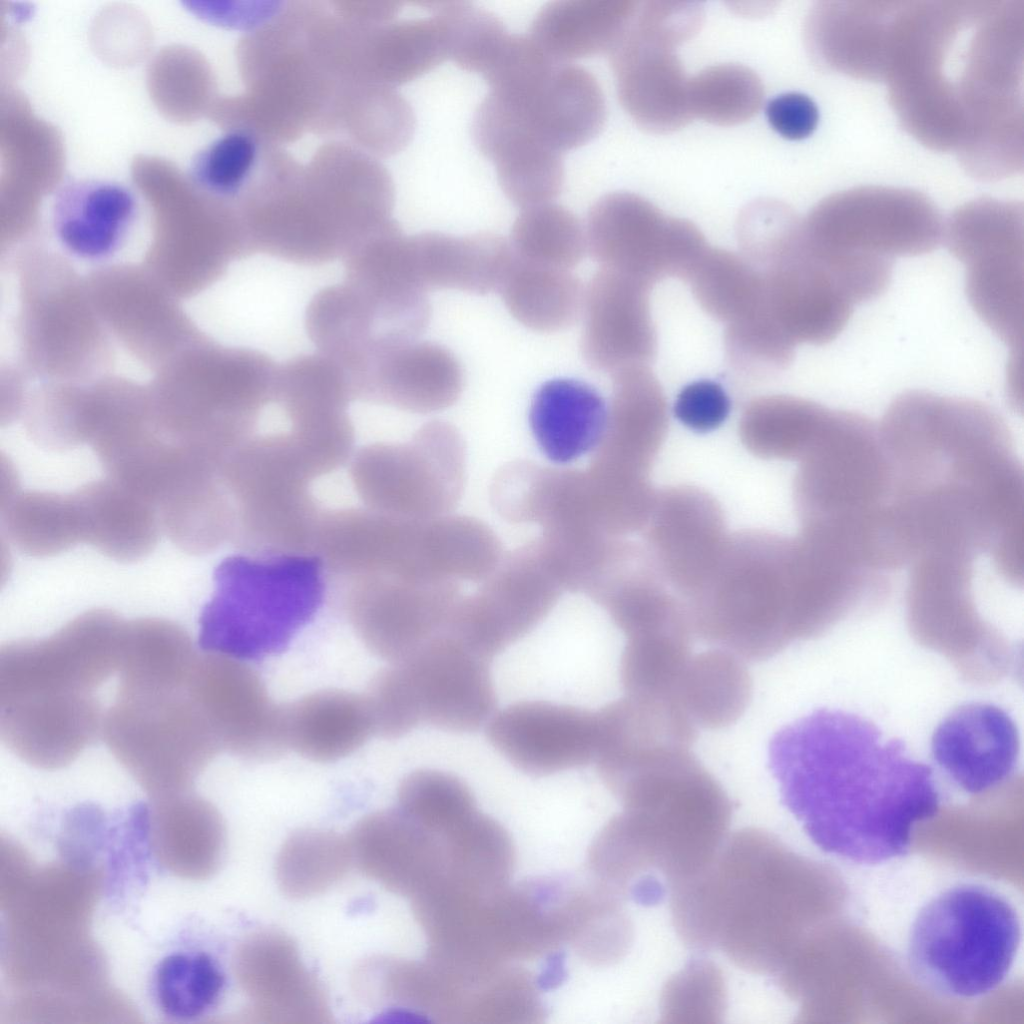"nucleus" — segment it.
<instances>
[{
  "mask_svg": "<svg viewBox=\"0 0 1024 1024\" xmlns=\"http://www.w3.org/2000/svg\"><path fill=\"white\" fill-rule=\"evenodd\" d=\"M769 763L809 838L852 863L906 855L914 827L939 810L931 767L854 713L821 708L787 725L772 738Z\"/></svg>",
  "mask_w": 1024,
  "mask_h": 1024,
  "instance_id": "1",
  "label": "nucleus"
},
{
  "mask_svg": "<svg viewBox=\"0 0 1024 1024\" xmlns=\"http://www.w3.org/2000/svg\"><path fill=\"white\" fill-rule=\"evenodd\" d=\"M892 493L904 567L1023 560V467L1010 437L964 423L928 428L897 451Z\"/></svg>",
  "mask_w": 1024,
  "mask_h": 1024,
  "instance_id": "2",
  "label": "nucleus"
},
{
  "mask_svg": "<svg viewBox=\"0 0 1024 1024\" xmlns=\"http://www.w3.org/2000/svg\"><path fill=\"white\" fill-rule=\"evenodd\" d=\"M614 796L623 811L598 833L593 854L638 900H662L705 868L728 837L731 801L691 750L643 767Z\"/></svg>",
  "mask_w": 1024,
  "mask_h": 1024,
  "instance_id": "3",
  "label": "nucleus"
},
{
  "mask_svg": "<svg viewBox=\"0 0 1024 1024\" xmlns=\"http://www.w3.org/2000/svg\"><path fill=\"white\" fill-rule=\"evenodd\" d=\"M799 866L770 832L743 828L670 891L673 926L698 951L719 950L754 974L775 975L797 920Z\"/></svg>",
  "mask_w": 1024,
  "mask_h": 1024,
  "instance_id": "4",
  "label": "nucleus"
},
{
  "mask_svg": "<svg viewBox=\"0 0 1024 1024\" xmlns=\"http://www.w3.org/2000/svg\"><path fill=\"white\" fill-rule=\"evenodd\" d=\"M804 586L791 537L739 534L686 602L692 633L743 659H768L792 636Z\"/></svg>",
  "mask_w": 1024,
  "mask_h": 1024,
  "instance_id": "5",
  "label": "nucleus"
},
{
  "mask_svg": "<svg viewBox=\"0 0 1024 1024\" xmlns=\"http://www.w3.org/2000/svg\"><path fill=\"white\" fill-rule=\"evenodd\" d=\"M327 592L315 553L231 555L215 569L214 591L200 616V644L248 662L282 653L315 618Z\"/></svg>",
  "mask_w": 1024,
  "mask_h": 1024,
  "instance_id": "6",
  "label": "nucleus"
},
{
  "mask_svg": "<svg viewBox=\"0 0 1024 1024\" xmlns=\"http://www.w3.org/2000/svg\"><path fill=\"white\" fill-rule=\"evenodd\" d=\"M101 873L71 863L37 871L3 909V966L22 991L79 992L103 986L102 954L89 934Z\"/></svg>",
  "mask_w": 1024,
  "mask_h": 1024,
  "instance_id": "7",
  "label": "nucleus"
},
{
  "mask_svg": "<svg viewBox=\"0 0 1024 1024\" xmlns=\"http://www.w3.org/2000/svg\"><path fill=\"white\" fill-rule=\"evenodd\" d=\"M1020 937V920L1007 898L983 885L959 884L916 915L908 936L909 968L937 994L979 998L1005 980Z\"/></svg>",
  "mask_w": 1024,
  "mask_h": 1024,
  "instance_id": "8",
  "label": "nucleus"
},
{
  "mask_svg": "<svg viewBox=\"0 0 1024 1024\" xmlns=\"http://www.w3.org/2000/svg\"><path fill=\"white\" fill-rule=\"evenodd\" d=\"M322 266L292 262L264 252L234 259L185 304L192 322L227 349L253 351L273 361L302 356L307 314L327 284L314 282Z\"/></svg>",
  "mask_w": 1024,
  "mask_h": 1024,
  "instance_id": "9",
  "label": "nucleus"
},
{
  "mask_svg": "<svg viewBox=\"0 0 1024 1024\" xmlns=\"http://www.w3.org/2000/svg\"><path fill=\"white\" fill-rule=\"evenodd\" d=\"M222 476L239 552L313 553L323 513L310 491L317 475L290 432L252 435L227 457Z\"/></svg>",
  "mask_w": 1024,
  "mask_h": 1024,
  "instance_id": "10",
  "label": "nucleus"
},
{
  "mask_svg": "<svg viewBox=\"0 0 1024 1024\" xmlns=\"http://www.w3.org/2000/svg\"><path fill=\"white\" fill-rule=\"evenodd\" d=\"M107 748L152 798L189 791L221 751L188 692L118 691L103 718Z\"/></svg>",
  "mask_w": 1024,
  "mask_h": 1024,
  "instance_id": "11",
  "label": "nucleus"
},
{
  "mask_svg": "<svg viewBox=\"0 0 1024 1024\" xmlns=\"http://www.w3.org/2000/svg\"><path fill=\"white\" fill-rule=\"evenodd\" d=\"M390 175L366 151L344 142L320 148L302 167L292 200L301 237L320 253L350 256L394 220Z\"/></svg>",
  "mask_w": 1024,
  "mask_h": 1024,
  "instance_id": "12",
  "label": "nucleus"
},
{
  "mask_svg": "<svg viewBox=\"0 0 1024 1024\" xmlns=\"http://www.w3.org/2000/svg\"><path fill=\"white\" fill-rule=\"evenodd\" d=\"M461 440L449 424L424 425L407 443L377 442L355 452L350 478L363 505L391 517L443 516L462 481Z\"/></svg>",
  "mask_w": 1024,
  "mask_h": 1024,
  "instance_id": "13",
  "label": "nucleus"
},
{
  "mask_svg": "<svg viewBox=\"0 0 1024 1024\" xmlns=\"http://www.w3.org/2000/svg\"><path fill=\"white\" fill-rule=\"evenodd\" d=\"M949 251L966 268V294L982 321L1022 355L1024 248L1022 217L1015 210L980 204L959 211L947 233Z\"/></svg>",
  "mask_w": 1024,
  "mask_h": 1024,
  "instance_id": "14",
  "label": "nucleus"
},
{
  "mask_svg": "<svg viewBox=\"0 0 1024 1024\" xmlns=\"http://www.w3.org/2000/svg\"><path fill=\"white\" fill-rule=\"evenodd\" d=\"M587 250L601 268L652 287L665 277L686 281L709 247L692 222L668 216L631 192H612L590 208Z\"/></svg>",
  "mask_w": 1024,
  "mask_h": 1024,
  "instance_id": "15",
  "label": "nucleus"
},
{
  "mask_svg": "<svg viewBox=\"0 0 1024 1024\" xmlns=\"http://www.w3.org/2000/svg\"><path fill=\"white\" fill-rule=\"evenodd\" d=\"M453 581H416L378 574L328 580L364 646L400 663L445 630L460 599Z\"/></svg>",
  "mask_w": 1024,
  "mask_h": 1024,
  "instance_id": "16",
  "label": "nucleus"
},
{
  "mask_svg": "<svg viewBox=\"0 0 1024 1024\" xmlns=\"http://www.w3.org/2000/svg\"><path fill=\"white\" fill-rule=\"evenodd\" d=\"M47 228L56 250L83 270L134 264L149 249L141 201L117 181L85 178L63 184L51 200Z\"/></svg>",
  "mask_w": 1024,
  "mask_h": 1024,
  "instance_id": "17",
  "label": "nucleus"
},
{
  "mask_svg": "<svg viewBox=\"0 0 1024 1024\" xmlns=\"http://www.w3.org/2000/svg\"><path fill=\"white\" fill-rule=\"evenodd\" d=\"M117 671L112 636L79 615L53 635L9 642L0 649V701L57 702L96 695Z\"/></svg>",
  "mask_w": 1024,
  "mask_h": 1024,
  "instance_id": "18",
  "label": "nucleus"
},
{
  "mask_svg": "<svg viewBox=\"0 0 1024 1024\" xmlns=\"http://www.w3.org/2000/svg\"><path fill=\"white\" fill-rule=\"evenodd\" d=\"M561 589L535 545L528 546L496 567L478 592L460 597L444 633L490 662L550 612Z\"/></svg>",
  "mask_w": 1024,
  "mask_h": 1024,
  "instance_id": "19",
  "label": "nucleus"
},
{
  "mask_svg": "<svg viewBox=\"0 0 1024 1024\" xmlns=\"http://www.w3.org/2000/svg\"><path fill=\"white\" fill-rule=\"evenodd\" d=\"M188 692L221 751L264 762L286 752L283 706L271 698L250 662L229 655H198Z\"/></svg>",
  "mask_w": 1024,
  "mask_h": 1024,
  "instance_id": "20",
  "label": "nucleus"
},
{
  "mask_svg": "<svg viewBox=\"0 0 1024 1024\" xmlns=\"http://www.w3.org/2000/svg\"><path fill=\"white\" fill-rule=\"evenodd\" d=\"M801 232L810 249L891 262L932 252L942 237L933 208L894 197L825 201L801 222Z\"/></svg>",
  "mask_w": 1024,
  "mask_h": 1024,
  "instance_id": "21",
  "label": "nucleus"
},
{
  "mask_svg": "<svg viewBox=\"0 0 1024 1024\" xmlns=\"http://www.w3.org/2000/svg\"><path fill=\"white\" fill-rule=\"evenodd\" d=\"M399 664L422 724L446 732L472 733L495 713L497 699L489 661L452 636H436Z\"/></svg>",
  "mask_w": 1024,
  "mask_h": 1024,
  "instance_id": "22",
  "label": "nucleus"
},
{
  "mask_svg": "<svg viewBox=\"0 0 1024 1024\" xmlns=\"http://www.w3.org/2000/svg\"><path fill=\"white\" fill-rule=\"evenodd\" d=\"M485 734L516 769L545 777L593 762L596 714L548 701H519L495 712Z\"/></svg>",
  "mask_w": 1024,
  "mask_h": 1024,
  "instance_id": "23",
  "label": "nucleus"
},
{
  "mask_svg": "<svg viewBox=\"0 0 1024 1024\" xmlns=\"http://www.w3.org/2000/svg\"><path fill=\"white\" fill-rule=\"evenodd\" d=\"M596 714L593 762L613 793L631 774L666 755L690 750L696 725L675 696L625 695Z\"/></svg>",
  "mask_w": 1024,
  "mask_h": 1024,
  "instance_id": "24",
  "label": "nucleus"
},
{
  "mask_svg": "<svg viewBox=\"0 0 1024 1024\" xmlns=\"http://www.w3.org/2000/svg\"><path fill=\"white\" fill-rule=\"evenodd\" d=\"M651 286L601 268L584 290L581 353L594 370L649 366L657 353Z\"/></svg>",
  "mask_w": 1024,
  "mask_h": 1024,
  "instance_id": "25",
  "label": "nucleus"
},
{
  "mask_svg": "<svg viewBox=\"0 0 1024 1024\" xmlns=\"http://www.w3.org/2000/svg\"><path fill=\"white\" fill-rule=\"evenodd\" d=\"M672 41L632 20L609 52L616 90L623 109L645 131L667 134L693 118L688 82Z\"/></svg>",
  "mask_w": 1024,
  "mask_h": 1024,
  "instance_id": "26",
  "label": "nucleus"
},
{
  "mask_svg": "<svg viewBox=\"0 0 1024 1024\" xmlns=\"http://www.w3.org/2000/svg\"><path fill=\"white\" fill-rule=\"evenodd\" d=\"M234 971L257 1021L323 1024L331 1021L325 992L303 964L295 943L275 931L248 936L237 948Z\"/></svg>",
  "mask_w": 1024,
  "mask_h": 1024,
  "instance_id": "27",
  "label": "nucleus"
},
{
  "mask_svg": "<svg viewBox=\"0 0 1024 1024\" xmlns=\"http://www.w3.org/2000/svg\"><path fill=\"white\" fill-rule=\"evenodd\" d=\"M648 521L653 563L686 602L708 581L726 546L722 515L707 495L682 488L655 499Z\"/></svg>",
  "mask_w": 1024,
  "mask_h": 1024,
  "instance_id": "28",
  "label": "nucleus"
},
{
  "mask_svg": "<svg viewBox=\"0 0 1024 1024\" xmlns=\"http://www.w3.org/2000/svg\"><path fill=\"white\" fill-rule=\"evenodd\" d=\"M759 272L763 306L795 345L827 344L848 324L855 303L803 241L792 254Z\"/></svg>",
  "mask_w": 1024,
  "mask_h": 1024,
  "instance_id": "29",
  "label": "nucleus"
},
{
  "mask_svg": "<svg viewBox=\"0 0 1024 1024\" xmlns=\"http://www.w3.org/2000/svg\"><path fill=\"white\" fill-rule=\"evenodd\" d=\"M931 752L937 765L961 789L982 794L1015 772L1019 736L1010 715L988 703L954 709L936 727Z\"/></svg>",
  "mask_w": 1024,
  "mask_h": 1024,
  "instance_id": "30",
  "label": "nucleus"
},
{
  "mask_svg": "<svg viewBox=\"0 0 1024 1024\" xmlns=\"http://www.w3.org/2000/svg\"><path fill=\"white\" fill-rule=\"evenodd\" d=\"M497 97L535 139L563 153L599 134L607 108L596 77L572 63L558 62L534 86Z\"/></svg>",
  "mask_w": 1024,
  "mask_h": 1024,
  "instance_id": "31",
  "label": "nucleus"
},
{
  "mask_svg": "<svg viewBox=\"0 0 1024 1024\" xmlns=\"http://www.w3.org/2000/svg\"><path fill=\"white\" fill-rule=\"evenodd\" d=\"M353 862L367 877L410 899L436 884L445 872V843L401 810L363 817L349 840Z\"/></svg>",
  "mask_w": 1024,
  "mask_h": 1024,
  "instance_id": "32",
  "label": "nucleus"
},
{
  "mask_svg": "<svg viewBox=\"0 0 1024 1024\" xmlns=\"http://www.w3.org/2000/svg\"><path fill=\"white\" fill-rule=\"evenodd\" d=\"M363 373L375 384L362 399L420 414L450 407L464 385L455 355L440 344L418 338L379 346Z\"/></svg>",
  "mask_w": 1024,
  "mask_h": 1024,
  "instance_id": "33",
  "label": "nucleus"
},
{
  "mask_svg": "<svg viewBox=\"0 0 1024 1024\" xmlns=\"http://www.w3.org/2000/svg\"><path fill=\"white\" fill-rule=\"evenodd\" d=\"M147 807V831L159 863L192 880L212 875L224 849V824L209 801L188 791L153 798Z\"/></svg>",
  "mask_w": 1024,
  "mask_h": 1024,
  "instance_id": "34",
  "label": "nucleus"
},
{
  "mask_svg": "<svg viewBox=\"0 0 1024 1024\" xmlns=\"http://www.w3.org/2000/svg\"><path fill=\"white\" fill-rule=\"evenodd\" d=\"M408 248L415 275L427 291H499L515 259L510 243L491 232L466 236L422 232L408 237Z\"/></svg>",
  "mask_w": 1024,
  "mask_h": 1024,
  "instance_id": "35",
  "label": "nucleus"
},
{
  "mask_svg": "<svg viewBox=\"0 0 1024 1024\" xmlns=\"http://www.w3.org/2000/svg\"><path fill=\"white\" fill-rule=\"evenodd\" d=\"M287 749L316 763H332L358 751L375 734L365 695L322 689L283 706Z\"/></svg>",
  "mask_w": 1024,
  "mask_h": 1024,
  "instance_id": "36",
  "label": "nucleus"
},
{
  "mask_svg": "<svg viewBox=\"0 0 1024 1024\" xmlns=\"http://www.w3.org/2000/svg\"><path fill=\"white\" fill-rule=\"evenodd\" d=\"M612 376L607 426L598 454L620 467L648 471L667 429L665 394L649 366L627 367Z\"/></svg>",
  "mask_w": 1024,
  "mask_h": 1024,
  "instance_id": "37",
  "label": "nucleus"
},
{
  "mask_svg": "<svg viewBox=\"0 0 1024 1024\" xmlns=\"http://www.w3.org/2000/svg\"><path fill=\"white\" fill-rule=\"evenodd\" d=\"M74 496L84 543L120 562L154 550L162 531L154 503L110 477L87 483Z\"/></svg>",
  "mask_w": 1024,
  "mask_h": 1024,
  "instance_id": "38",
  "label": "nucleus"
},
{
  "mask_svg": "<svg viewBox=\"0 0 1024 1024\" xmlns=\"http://www.w3.org/2000/svg\"><path fill=\"white\" fill-rule=\"evenodd\" d=\"M448 58L444 28L428 18L392 23L362 21L353 43V61L364 82L393 87L411 81Z\"/></svg>",
  "mask_w": 1024,
  "mask_h": 1024,
  "instance_id": "39",
  "label": "nucleus"
},
{
  "mask_svg": "<svg viewBox=\"0 0 1024 1024\" xmlns=\"http://www.w3.org/2000/svg\"><path fill=\"white\" fill-rule=\"evenodd\" d=\"M608 407L586 382L556 378L535 392L529 423L542 453L552 462H573L597 448L606 431Z\"/></svg>",
  "mask_w": 1024,
  "mask_h": 1024,
  "instance_id": "40",
  "label": "nucleus"
},
{
  "mask_svg": "<svg viewBox=\"0 0 1024 1024\" xmlns=\"http://www.w3.org/2000/svg\"><path fill=\"white\" fill-rule=\"evenodd\" d=\"M631 0H557L534 16L529 36L557 62L608 53L638 6Z\"/></svg>",
  "mask_w": 1024,
  "mask_h": 1024,
  "instance_id": "41",
  "label": "nucleus"
},
{
  "mask_svg": "<svg viewBox=\"0 0 1024 1024\" xmlns=\"http://www.w3.org/2000/svg\"><path fill=\"white\" fill-rule=\"evenodd\" d=\"M198 655L187 631L173 621L151 617L125 621L117 690L183 688Z\"/></svg>",
  "mask_w": 1024,
  "mask_h": 1024,
  "instance_id": "42",
  "label": "nucleus"
},
{
  "mask_svg": "<svg viewBox=\"0 0 1024 1024\" xmlns=\"http://www.w3.org/2000/svg\"><path fill=\"white\" fill-rule=\"evenodd\" d=\"M743 660L723 648L691 655L674 696L696 726L727 727L744 713L752 680Z\"/></svg>",
  "mask_w": 1024,
  "mask_h": 1024,
  "instance_id": "43",
  "label": "nucleus"
},
{
  "mask_svg": "<svg viewBox=\"0 0 1024 1024\" xmlns=\"http://www.w3.org/2000/svg\"><path fill=\"white\" fill-rule=\"evenodd\" d=\"M584 290L570 270L515 259L499 289L510 314L525 327L556 332L582 314Z\"/></svg>",
  "mask_w": 1024,
  "mask_h": 1024,
  "instance_id": "44",
  "label": "nucleus"
},
{
  "mask_svg": "<svg viewBox=\"0 0 1024 1024\" xmlns=\"http://www.w3.org/2000/svg\"><path fill=\"white\" fill-rule=\"evenodd\" d=\"M1 523L9 541L28 556H55L83 543L74 493L9 488L1 502Z\"/></svg>",
  "mask_w": 1024,
  "mask_h": 1024,
  "instance_id": "45",
  "label": "nucleus"
},
{
  "mask_svg": "<svg viewBox=\"0 0 1024 1024\" xmlns=\"http://www.w3.org/2000/svg\"><path fill=\"white\" fill-rule=\"evenodd\" d=\"M276 146L252 132L230 128L193 156L188 178L204 195L237 208L263 175Z\"/></svg>",
  "mask_w": 1024,
  "mask_h": 1024,
  "instance_id": "46",
  "label": "nucleus"
},
{
  "mask_svg": "<svg viewBox=\"0 0 1024 1024\" xmlns=\"http://www.w3.org/2000/svg\"><path fill=\"white\" fill-rule=\"evenodd\" d=\"M352 862L350 843L343 837L321 829H301L282 845L276 878L287 896L313 897L338 883Z\"/></svg>",
  "mask_w": 1024,
  "mask_h": 1024,
  "instance_id": "47",
  "label": "nucleus"
},
{
  "mask_svg": "<svg viewBox=\"0 0 1024 1024\" xmlns=\"http://www.w3.org/2000/svg\"><path fill=\"white\" fill-rule=\"evenodd\" d=\"M686 281L702 309L726 324L748 315L761 302V273L727 250L708 247Z\"/></svg>",
  "mask_w": 1024,
  "mask_h": 1024,
  "instance_id": "48",
  "label": "nucleus"
},
{
  "mask_svg": "<svg viewBox=\"0 0 1024 1024\" xmlns=\"http://www.w3.org/2000/svg\"><path fill=\"white\" fill-rule=\"evenodd\" d=\"M8 1023H134L139 1015L118 992L99 987L81 992L22 991L3 1013Z\"/></svg>",
  "mask_w": 1024,
  "mask_h": 1024,
  "instance_id": "49",
  "label": "nucleus"
},
{
  "mask_svg": "<svg viewBox=\"0 0 1024 1024\" xmlns=\"http://www.w3.org/2000/svg\"><path fill=\"white\" fill-rule=\"evenodd\" d=\"M510 245L521 260L566 270L577 266L587 250L579 219L551 202L522 210L512 226Z\"/></svg>",
  "mask_w": 1024,
  "mask_h": 1024,
  "instance_id": "50",
  "label": "nucleus"
},
{
  "mask_svg": "<svg viewBox=\"0 0 1024 1024\" xmlns=\"http://www.w3.org/2000/svg\"><path fill=\"white\" fill-rule=\"evenodd\" d=\"M764 94L759 76L741 64L707 67L688 82L692 117L719 126L737 125L753 118L762 107Z\"/></svg>",
  "mask_w": 1024,
  "mask_h": 1024,
  "instance_id": "51",
  "label": "nucleus"
},
{
  "mask_svg": "<svg viewBox=\"0 0 1024 1024\" xmlns=\"http://www.w3.org/2000/svg\"><path fill=\"white\" fill-rule=\"evenodd\" d=\"M399 810L424 829L439 836L457 828L478 809L469 786L448 772L417 769L401 781Z\"/></svg>",
  "mask_w": 1024,
  "mask_h": 1024,
  "instance_id": "52",
  "label": "nucleus"
},
{
  "mask_svg": "<svg viewBox=\"0 0 1024 1024\" xmlns=\"http://www.w3.org/2000/svg\"><path fill=\"white\" fill-rule=\"evenodd\" d=\"M690 634H653L627 638L620 680L627 695L674 696L691 657Z\"/></svg>",
  "mask_w": 1024,
  "mask_h": 1024,
  "instance_id": "53",
  "label": "nucleus"
},
{
  "mask_svg": "<svg viewBox=\"0 0 1024 1024\" xmlns=\"http://www.w3.org/2000/svg\"><path fill=\"white\" fill-rule=\"evenodd\" d=\"M443 28L448 58L467 71L483 74L509 33L492 12L466 1L425 2Z\"/></svg>",
  "mask_w": 1024,
  "mask_h": 1024,
  "instance_id": "54",
  "label": "nucleus"
},
{
  "mask_svg": "<svg viewBox=\"0 0 1024 1024\" xmlns=\"http://www.w3.org/2000/svg\"><path fill=\"white\" fill-rule=\"evenodd\" d=\"M223 976L206 954H173L160 964L156 993L161 1010L170 1018L189 1020L202 1015L218 999Z\"/></svg>",
  "mask_w": 1024,
  "mask_h": 1024,
  "instance_id": "55",
  "label": "nucleus"
},
{
  "mask_svg": "<svg viewBox=\"0 0 1024 1024\" xmlns=\"http://www.w3.org/2000/svg\"><path fill=\"white\" fill-rule=\"evenodd\" d=\"M727 1004L722 970L708 959H693L664 985L660 997L662 1023H720Z\"/></svg>",
  "mask_w": 1024,
  "mask_h": 1024,
  "instance_id": "56",
  "label": "nucleus"
},
{
  "mask_svg": "<svg viewBox=\"0 0 1024 1024\" xmlns=\"http://www.w3.org/2000/svg\"><path fill=\"white\" fill-rule=\"evenodd\" d=\"M744 258L762 271L794 252L801 242V221L786 204L759 199L748 204L737 221Z\"/></svg>",
  "mask_w": 1024,
  "mask_h": 1024,
  "instance_id": "57",
  "label": "nucleus"
},
{
  "mask_svg": "<svg viewBox=\"0 0 1024 1024\" xmlns=\"http://www.w3.org/2000/svg\"><path fill=\"white\" fill-rule=\"evenodd\" d=\"M724 345L730 363L750 376L785 369L796 346L771 318L762 299L751 313L727 324Z\"/></svg>",
  "mask_w": 1024,
  "mask_h": 1024,
  "instance_id": "58",
  "label": "nucleus"
},
{
  "mask_svg": "<svg viewBox=\"0 0 1024 1024\" xmlns=\"http://www.w3.org/2000/svg\"><path fill=\"white\" fill-rule=\"evenodd\" d=\"M365 696L374 733L384 739L401 738L422 724L407 677L398 663L381 670Z\"/></svg>",
  "mask_w": 1024,
  "mask_h": 1024,
  "instance_id": "59",
  "label": "nucleus"
},
{
  "mask_svg": "<svg viewBox=\"0 0 1024 1024\" xmlns=\"http://www.w3.org/2000/svg\"><path fill=\"white\" fill-rule=\"evenodd\" d=\"M731 401L723 386L713 380H697L684 386L674 405L675 418L697 433L719 428L728 418Z\"/></svg>",
  "mask_w": 1024,
  "mask_h": 1024,
  "instance_id": "60",
  "label": "nucleus"
},
{
  "mask_svg": "<svg viewBox=\"0 0 1024 1024\" xmlns=\"http://www.w3.org/2000/svg\"><path fill=\"white\" fill-rule=\"evenodd\" d=\"M766 116L770 126L780 136L801 140L810 136L817 127L819 112L814 101L805 94L790 92L769 101Z\"/></svg>",
  "mask_w": 1024,
  "mask_h": 1024,
  "instance_id": "61",
  "label": "nucleus"
},
{
  "mask_svg": "<svg viewBox=\"0 0 1024 1024\" xmlns=\"http://www.w3.org/2000/svg\"><path fill=\"white\" fill-rule=\"evenodd\" d=\"M104 820L102 812L92 805L78 806L69 813L62 840L69 863L89 866V858L97 846Z\"/></svg>",
  "mask_w": 1024,
  "mask_h": 1024,
  "instance_id": "62",
  "label": "nucleus"
},
{
  "mask_svg": "<svg viewBox=\"0 0 1024 1024\" xmlns=\"http://www.w3.org/2000/svg\"><path fill=\"white\" fill-rule=\"evenodd\" d=\"M35 871L28 855L13 841L1 840L0 907H6L29 883Z\"/></svg>",
  "mask_w": 1024,
  "mask_h": 1024,
  "instance_id": "63",
  "label": "nucleus"
},
{
  "mask_svg": "<svg viewBox=\"0 0 1024 1024\" xmlns=\"http://www.w3.org/2000/svg\"><path fill=\"white\" fill-rule=\"evenodd\" d=\"M564 960L560 953H554L549 957L545 971H543L537 984L540 988H553L562 982V978L565 975Z\"/></svg>",
  "mask_w": 1024,
  "mask_h": 1024,
  "instance_id": "64",
  "label": "nucleus"
}]
</instances>
